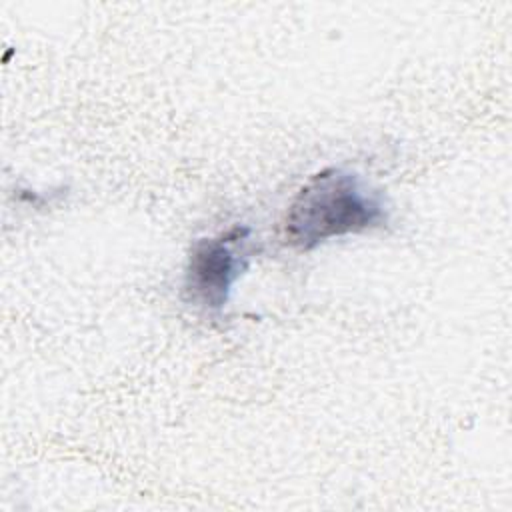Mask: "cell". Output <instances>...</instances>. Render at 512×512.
<instances>
[{
    "mask_svg": "<svg viewBox=\"0 0 512 512\" xmlns=\"http://www.w3.org/2000/svg\"><path fill=\"white\" fill-rule=\"evenodd\" d=\"M388 222L380 192L344 168L314 174L292 200L284 218V242L308 252L330 238L358 234Z\"/></svg>",
    "mask_w": 512,
    "mask_h": 512,
    "instance_id": "6da1fadb",
    "label": "cell"
},
{
    "mask_svg": "<svg viewBox=\"0 0 512 512\" xmlns=\"http://www.w3.org/2000/svg\"><path fill=\"white\" fill-rule=\"evenodd\" d=\"M252 256L250 228L234 226L212 238L196 240L190 248L184 292L190 302L220 312L234 282L244 274Z\"/></svg>",
    "mask_w": 512,
    "mask_h": 512,
    "instance_id": "7a4b0ae2",
    "label": "cell"
}]
</instances>
